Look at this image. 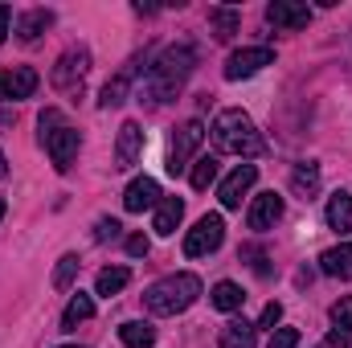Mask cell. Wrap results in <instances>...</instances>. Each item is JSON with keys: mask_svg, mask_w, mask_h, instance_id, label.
Instances as JSON below:
<instances>
[{"mask_svg": "<svg viewBox=\"0 0 352 348\" xmlns=\"http://www.w3.org/2000/svg\"><path fill=\"white\" fill-rule=\"evenodd\" d=\"M213 180H217V156H201V160L192 164V173H188V184H192L197 193H205Z\"/></svg>", "mask_w": 352, "mask_h": 348, "instance_id": "obj_28", "label": "cell"}, {"mask_svg": "<svg viewBox=\"0 0 352 348\" xmlns=\"http://www.w3.org/2000/svg\"><path fill=\"white\" fill-rule=\"evenodd\" d=\"M119 230H123V226H119L115 217H98V226H94V238H98V242H107V238H119Z\"/></svg>", "mask_w": 352, "mask_h": 348, "instance_id": "obj_31", "label": "cell"}, {"mask_svg": "<svg viewBox=\"0 0 352 348\" xmlns=\"http://www.w3.org/2000/svg\"><path fill=\"white\" fill-rule=\"evenodd\" d=\"M278 217H283V197H278V193H258L254 205L246 209V226L258 230V234H263V230H274Z\"/></svg>", "mask_w": 352, "mask_h": 348, "instance_id": "obj_12", "label": "cell"}, {"mask_svg": "<svg viewBox=\"0 0 352 348\" xmlns=\"http://www.w3.org/2000/svg\"><path fill=\"white\" fill-rule=\"evenodd\" d=\"M8 21H12V8H8V4H0V41L8 37Z\"/></svg>", "mask_w": 352, "mask_h": 348, "instance_id": "obj_34", "label": "cell"}, {"mask_svg": "<svg viewBox=\"0 0 352 348\" xmlns=\"http://www.w3.org/2000/svg\"><path fill=\"white\" fill-rule=\"evenodd\" d=\"M41 144H45V152H50V160H54V168L58 173H66L74 160H78V148H82V135H78V127L74 123H66L62 119V111H41Z\"/></svg>", "mask_w": 352, "mask_h": 348, "instance_id": "obj_4", "label": "cell"}, {"mask_svg": "<svg viewBox=\"0 0 352 348\" xmlns=\"http://www.w3.org/2000/svg\"><path fill=\"white\" fill-rule=\"evenodd\" d=\"M87 70H90V50L74 45V50H66V54L58 58V66L50 70V87L66 90V94H78V90H82V78H87Z\"/></svg>", "mask_w": 352, "mask_h": 348, "instance_id": "obj_5", "label": "cell"}, {"mask_svg": "<svg viewBox=\"0 0 352 348\" xmlns=\"http://www.w3.org/2000/svg\"><path fill=\"white\" fill-rule=\"evenodd\" d=\"M50 25H54V12H50V8H33V12H25V17L16 21V37H21V41H37Z\"/></svg>", "mask_w": 352, "mask_h": 348, "instance_id": "obj_23", "label": "cell"}, {"mask_svg": "<svg viewBox=\"0 0 352 348\" xmlns=\"http://www.w3.org/2000/svg\"><path fill=\"white\" fill-rule=\"evenodd\" d=\"M258 345V324L250 320H230L217 336V348H254Z\"/></svg>", "mask_w": 352, "mask_h": 348, "instance_id": "obj_17", "label": "cell"}, {"mask_svg": "<svg viewBox=\"0 0 352 348\" xmlns=\"http://www.w3.org/2000/svg\"><path fill=\"white\" fill-rule=\"evenodd\" d=\"M160 205V184L152 176H135L123 193V209L127 213H144V209H156Z\"/></svg>", "mask_w": 352, "mask_h": 348, "instance_id": "obj_13", "label": "cell"}, {"mask_svg": "<svg viewBox=\"0 0 352 348\" xmlns=\"http://www.w3.org/2000/svg\"><path fill=\"white\" fill-rule=\"evenodd\" d=\"M266 21H270L274 29H287V33H295V29H307V21H311V8H307V4H299V0H274V4L266 8Z\"/></svg>", "mask_w": 352, "mask_h": 348, "instance_id": "obj_11", "label": "cell"}, {"mask_svg": "<svg viewBox=\"0 0 352 348\" xmlns=\"http://www.w3.org/2000/svg\"><path fill=\"white\" fill-rule=\"evenodd\" d=\"M90 316H94V299L78 291V295L66 303V312H62V332H74V328H78L82 320H90Z\"/></svg>", "mask_w": 352, "mask_h": 348, "instance_id": "obj_26", "label": "cell"}, {"mask_svg": "<svg viewBox=\"0 0 352 348\" xmlns=\"http://www.w3.org/2000/svg\"><path fill=\"white\" fill-rule=\"evenodd\" d=\"M180 217H184V201L180 197H160V205H156V221H152V230L156 234H176V226H180Z\"/></svg>", "mask_w": 352, "mask_h": 348, "instance_id": "obj_19", "label": "cell"}, {"mask_svg": "<svg viewBox=\"0 0 352 348\" xmlns=\"http://www.w3.org/2000/svg\"><path fill=\"white\" fill-rule=\"evenodd\" d=\"M201 140H205V123L201 119H188V123H180L173 135V148H168V173H184L188 168V160H192V152L201 148Z\"/></svg>", "mask_w": 352, "mask_h": 348, "instance_id": "obj_7", "label": "cell"}, {"mask_svg": "<svg viewBox=\"0 0 352 348\" xmlns=\"http://www.w3.org/2000/svg\"><path fill=\"white\" fill-rule=\"evenodd\" d=\"M62 348H82V345H62Z\"/></svg>", "mask_w": 352, "mask_h": 348, "instance_id": "obj_38", "label": "cell"}, {"mask_svg": "<svg viewBox=\"0 0 352 348\" xmlns=\"http://www.w3.org/2000/svg\"><path fill=\"white\" fill-rule=\"evenodd\" d=\"M127 283H131V270H127V266H107V270H98V279H94V291L111 299V295H119Z\"/></svg>", "mask_w": 352, "mask_h": 348, "instance_id": "obj_24", "label": "cell"}, {"mask_svg": "<svg viewBox=\"0 0 352 348\" xmlns=\"http://www.w3.org/2000/svg\"><path fill=\"white\" fill-rule=\"evenodd\" d=\"M41 87V74L33 66H12L0 74V102H16V98H33V90Z\"/></svg>", "mask_w": 352, "mask_h": 348, "instance_id": "obj_9", "label": "cell"}, {"mask_svg": "<svg viewBox=\"0 0 352 348\" xmlns=\"http://www.w3.org/2000/svg\"><path fill=\"white\" fill-rule=\"evenodd\" d=\"M209 299H213V307H217V312H238V307L246 303V291H242L238 283L221 279V283L213 287V295H209Z\"/></svg>", "mask_w": 352, "mask_h": 348, "instance_id": "obj_25", "label": "cell"}, {"mask_svg": "<svg viewBox=\"0 0 352 348\" xmlns=\"http://www.w3.org/2000/svg\"><path fill=\"white\" fill-rule=\"evenodd\" d=\"M238 25H242V12L238 8H230V4H213L209 8V29H213L217 41H230L238 33Z\"/></svg>", "mask_w": 352, "mask_h": 348, "instance_id": "obj_18", "label": "cell"}, {"mask_svg": "<svg viewBox=\"0 0 352 348\" xmlns=\"http://www.w3.org/2000/svg\"><path fill=\"white\" fill-rule=\"evenodd\" d=\"M291 188H295V197L311 201V197L320 193V164H316V160H307V164H295V173H291Z\"/></svg>", "mask_w": 352, "mask_h": 348, "instance_id": "obj_22", "label": "cell"}, {"mask_svg": "<svg viewBox=\"0 0 352 348\" xmlns=\"http://www.w3.org/2000/svg\"><path fill=\"white\" fill-rule=\"evenodd\" d=\"M197 299H201V279L188 274V270L168 274V279H160V283H152V287L144 291V307H148L152 316H180V312H188Z\"/></svg>", "mask_w": 352, "mask_h": 348, "instance_id": "obj_3", "label": "cell"}, {"mask_svg": "<svg viewBox=\"0 0 352 348\" xmlns=\"http://www.w3.org/2000/svg\"><path fill=\"white\" fill-rule=\"evenodd\" d=\"M254 180H258V168H254V164H238L234 173L221 180V188H217L221 205H226V209H242V197L254 188Z\"/></svg>", "mask_w": 352, "mask_h": 348, "instance_id": "obj_10", "label": "cell"}, {"mask_svg": "<svg viewBox=\"0 0 352 348\" xmlns=\"http://www.w3.org/2000/svg\"><path fill=\"white\" fill-rule=\"evenodd\" d=\"M140 62L144 58H131L107 87H102V94H98V107L102 111H111V107H119V102H127V90H131V78H135V70H140Z\"/></svg>", "mask_w": 352, "mask_h": 348, "instance_id": "obj_15", "label": "cell"}, {"mask_svg": "<svg viewBox=\"0 0 352 348\" xmlns=\"http://www.w3.org/2000/svg\"><path fill=\"white\" fill-rule=\"evenodd\" d=\"M8 176V160H4V152H0V180Z\"/></svg>", "mask_w": 352, "mask_h": 348, "instance_id": "obj_35", "label": "cell"}, {"mask_svg": "<svg viewBox=\"0 0 352 348\" xmlns=\"http://www.w3.org/2000/svg\"><path fill=\"white\" fill-rule=\"evenodd\" d=\"M119 340L127 348H152L156 345V328L144 324V320H127V324L119 328Z\"/></svg>", "mask_w": 352, "mask_h": 348, "instance_id": "obj_27", "label": "cell"}, {"mask_svg": "<svg viewBox=\"0 0 352 348\" xmlns=\"http://www.w3.org/2000/svg\"><path fill=\"white\" fill-rule=\"evenodd\" d=\"M221 242H226V221H221L217 213H205V217L188 230V238H184V254H188V259H205V254H213Z\"/></svg>", "mask_w": 352, "mask_h": 348, "instance_id": "obj_6", "label": "cell"}, {"mask_svg": "<svg viewBox=\"0 0 352 348\" xmlns=\"http://www.w3.org/2000/svg\"><path fill=\"white\" fill-rule=\"evenodd\" d=\"M328 226L336 230V234H352V193H332V201H328Z\"/></svg>", "mask_w": 352, "mask_h": 348, "instance_id": "obj_21", "label": "cell"}, {"mask_svg": "<svg viewBox=\"0 0 352 348\" xmlns=\"http://www.w3.org/2000/svg\"><path fill=\"white\" fill-rule=\"evenodd\" d=\"M197 70V45L192 41H176L168 50H160V58L148 66V102H173L176 94L184 90V83Z\"/></svg>", "mask_w": 352, "mask_h": 348, "instance_id": "obj_1", "label": "cell"}, {"mask_svg": "<svg viewBox=\"0 0 352 348\" xmlns=\"http://www.w3.org/2000/svg\"><path fill=\"white\" fill-rule=\"evenodd\" d=\"M78 254H62L58 259V270H54V287L58 291H70V283H74V274H78Z\"/></svg>", "mask_w": 352, "mask_h": 348, "instance_id": "obj_29", "label": "cell"}, {"mask_svg": "<svg viewBox=\"0 0 352 348\" xmlns=\"http://www.w3.org/2000/svg\"><path fill=\"white\" fill-rule=\"evenodd\" d=\"M270 348H299V328H278L270 336Z\"/></svg>", "mask_w": 352, "mask_h": 348, "instance_id": "obj_30", "label": "cell"}, {"mask_svg": "<svg viewBox=\"0 0 352 348\" xmlns=\"http://www.w3.org/2000/svg\"><path fill=\"white\" fill-rule=\"evenodd\" d=\"M283 320V303H266V312H263V320H258V328H270L274 332V324Z\"/></svg>", "mask_w": 352, "mask_h": 348, "instance_id": "obj_33", "label": "cell"}, {"mask_svg": "<svg viewBox=\"0 0 352 348\" xmlns=\"http://www.w3.org/2000/svg\"><path fill=\"white\" fill-rule=\"evenodd\" d=\"M12 123V115H0V127H8Z\"/></svg>", "mask_w": 352, "mask_h": 348, "instance_id": "obj_36", "label": "cell"}, {"mask_svg": "<svg viewBox=\"0 0 352 348\" xmlns=\"http://www.w3.org/2000/svg\"><path fill=\"white\" fill-rule=\"evenodd\" d=\"M320 270L332 274V279H352V242L324 250V254H320Z\"/></svg>", "mask_w": 352, "mask_h": 348, "instance_id": "obj_20", "label": "cell"}, {"mask_svg": "<svg viewBox=\"0 0 352 348\" xmlns=\"http://www.w3.org/2000/svg\"><path fill=\"white\" fill-rule=\"evenodd\" d=\"M140 152H144V131H140V123H135V119H127V123L119 127V144H115V168H131V164L140 160Z\"/></svg>", "mask_w": 352, "mask_h": 348, "instance_id": "obj_14", "label": "cell"}, {"mask_svg": "<svg viewBox=\"0 0 352 348\" xmlns=\"http://www.w3.org/2000/svg\"><path fill=\"white\" fill-rule=\"evenodd\" d=\"M266 66H274V50H266V45L238 50V54H230V62H226V78H230V83H242V78H254Z\"/></svg>", "mask_w": 352, "mask_h": 348, "instance_id": "obj_8", "label": "cell"}, {"mask_svg": "<svg viewBox=\"0 0 352 348\" xmlns=\"http://www.w3.org/2000/svg\"><path fill=\"white\" fill-rule=\"evenodd\" d=\"M148 250H152V242H148L144 234H131V238H127V254H131V259H144Z\"/></svg>", "mask_w": 352, "mask_h": 348, "instance_id": "obj_32", "label": "cell"}, {"mask_svg": "<svg viewBox=\"0 0 352 348\" xmlns=\"http://www.w3.org/2000/svg\"><path fill=\"white\" fill-rule=\"evenodd\" d=\"M352 345V299L344 295L332 303V328H328V348H349Z\"/></svg>", "mask_w": 352, "mask_h": 348, "instance_id": "obj_16", "label": "cell"}, {"mask_svg": "<svg viewBox=\"0 0 352 348\" xmlns=\"http://www.w3.org/2000/svg\"><path fill=\"white\" fill-rule=\"evenodd\" d=\"M0 217H4V197H0Z\"/></svg>", "mask_w": 352, "mask_h": 348, "instance_id": "obj_37", "label": "cell"}, {"mask_svg": "<svg viewBox=\"0 0 352 348\" xmlns=\"http://www.w3.org/2000/svg\"><path fill=\"white\" fill-rule=\"evenodd\" d=\"M209 135H213V148H217L221 156H242V160H254V156H263V152H266V140L258 135L254 119H250L246 111H238V107L221 111V115L213 119Z\"/></svg>", "mask_w": 352, "mask_h": 348, "instance_id": "obj_2", "label": "cell"}]
</instances>
